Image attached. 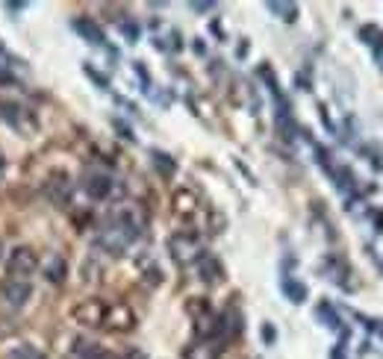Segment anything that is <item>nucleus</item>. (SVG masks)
<instances>
[{
  "mask_svg": "<svg viewBox=\"0 0 383 359\" xmlns=\"http://www.w3.org/2000/svg\"><path fill=\"white\" fill-rule=\"evenodd\" d=\"M74 30L83 35L89 45H104V30H100V27L92 21V18H77V21H74Z\"/></svg>",
  "mask_w": 383,
  "mask_h": 359,
  "instance_id": "nucleus-9",
  "label": "nucleus"
},
{
  "mask_svg": "<svg viewBox=\"0 0 383 359\" xmlns=\"http://www.w3.org/2000/svg\"><path fill=\"white\" fill-rule=\"evenodd\" d=\"M45 192L53 204H65L68 201V192H71V180L65 174H53L48 183H45Z\"/></svg>",
  "mask_w": 383,
  "mask_h": 359,
  "instance_id": "nucleus-8",
  "label": "nucleus"
},
{
  "mask_svg": "<svg viewBox=\"0 0 383 359\" xmlns=\"http://www.w3.org/2000/svg\"><path fill=\"white\" fill-rule=\"evenodd\" d=\"M133 324H136V315H133L130 306L118 304V306L107 309V327H112V330H133Z\"/></svg>",
  "mask_w": 383,
  "mask_h": 359,
  "instance_id": "nucleus-7",
  "label": "nucleus"
},
{
  "mask_svg": "<svg viewBox=\"0 0 383 359\" xmlns=\"http://www.w3.org/2000/svg\"><path fill=\"white\" fill-rule=\"evenodd\" d=\"M36 268H38L36 250H30V248H15L12 250V256H9V277L12 280H24L27 283V277L36 274Z\"/></svg>",
  "mask_w": 383,
  "mask_h": 359,
  "instance_id": "nucleus-2",
  "label": "nucleus"
},
{
  "mask_svg": "<svg viewBox=\"0 0 383 359\" xmlns=\"http://www.w3.org/2000/svg\"><path fill=\"white\" fill-rule=\"evenodd\" d=\"M112 177L109 174H92L86 180V194L92 197V201H107V197L112 194Z\"/></svg>",
  "mask_w": 383,
  "mask_h": 359,
  "instance_id": "nucleus-6",
  "label": "nucleus"
},
{
  "mask_svg": "<svg viewBox=\"0 0 383 359\" xmlns=\"http://www.w3.org/2000/svg\"><path fill=\"white\" fill-rule=\"evenodd\" d=\"M153 165H156L159 171H163L166 177H171V174L177 171V162H174V159H171L168 153H163V150H153Z\"/></svg>",
  "mask_w": 383,
  "mask_h": 359,
  "instance_id": "nucleus-14",
  "label": "nucleus"
},
{
  "mask_svg": "<svg viewBox=\"0 0 383 359\" xmlns=\"http://www.w3.org/2000/svg\"><path fill=\"white\" fill-rule=\"evenodd\" d=\"M74 318L80 324H89V327H100V324H107V304H100V301H86V304H80L74 309Z\"/></svg>",
  "mask_w": 383,
  "mask_h": 359,
  "instance_id": "nucleus-3",
  "label": "nucleus"
},
{
  "mask_svg": "<svg viewBox=\"0 0 383 359\" xmlns=\"http://www.w3.org/2000/svg\"><path fill=\"white\" fill-rule=\"evenodd\" d=\"M127 359H148V356H145L142 350H130V353H127Z\"/></svg>",
  "mask_w": 383,
  "mask_h": 359,
  "instance_id": "nucleus-23",
  "label": "nucleus"
},
{
  "mask_svg": "<svg viewBox=\"0 0 383 359\" xmlns=\"http://www.w3.org/2000/svg\"><path fill=\"white\" fill-rule=\"evenodd\" d=\"M269 9L277 12V18H284V21H295V18H298V6L295 4H277V0H271Z\"/></svg>",
  "mask_w": 383,
  "mask_h": 359,
  "instance_id": "nucleus-15",
  "label": "nucleus"
},
{
  "mask_svg": "<svg viewBox=\"0 0 383 359\" xmlns=\"http://www.w3.org/2000/svg\"><path fill=\"white\" fill-rule=\"evenodd\" d=\"M284 292H286L289 301H295V304H301V301L307 297V286H304V283L289 280V277H284Z\"/></svg>",
  "mask_w": 383,
  "mask_h": 359,
  "instance_id": "nucleus-13",
  "label": "nucleus"
},
{
  "mask_svg": "<svg viewBox=\"0 0 383 359\" xmlns=\"http://www.w3.org/2000/svg\"><path fill=\"white\" fill-rule=\"evenodd\" d=\"M315 315H318V318H325V324H328V327H339V318H336V312H333L330 304H318Z\"/></svg>",
  "mask_w": 383,
  "mask_h": 359,
  "instance_id": "nucleus-17",
  "label": "nucleus"
},
{
  "mask_svg": "<svg viewBox=\"0 0 383 359\" xmlns=\"http://www.w3.org/2000/svg\"><path fill=\"white\" fill-rule=\"evenodd\" d=\"M4 168H6V159H4V153H0V177H4Z\"/></svg>",
  "mask_w": 383,
  "mask_h": 359,
  "instance_id": "nucleus-24",
  "label": "nucleus"
},
{
  "mask_svg": "<svg viewBox=\"0 0 383 359\" xmlns=\"http://www.w3.org/2000/svg\"><path fill=\"white\" fill-rule=\"evenodd\" d=\"M121 33L127 35V42H136V38H139V27H136L133 21H124V24H121Z\"/></svg>",
  "mask_w": 383,
  "mask_h": 359,
  "instance_id": "nucleus-18",
  "label": "nucleus"
},
{
  "mask_svg": "<svg viewBox=\"0 0 383 359\" xmlns=\"http://www.w3.org/2000/svg\"><path fill=\"white\" fill-rule=\"evenodd\" d=\"M174 212L183 215V218L195 215V212H198V197H195L192 192H186V189H180V192L174 194Z\"/></svg>",
  "mask_w": 383,
  "mask_h": 359,
  "instance_id": "nucleus-10",
  "label": "nucleus"
},
{
  "mask_svg": "<svg viewBox=\"0 0 383 359\" xmlns=\"http://www.w3.org/2000/svg\"><path fill=\"white\" fill-rule=\"evenodd\" d=\"M198 277H200V280H204L207 286H215V283H221V280H225V268H221V263H218V259L215 256H200L198 259Z\"/></svg>",
  "mask_w": 383,
  "mask_h": 359,
  "instance_id": "nucleus-5",
  "label": "nucleus"
},
{
  "mask_svg": "<svg viewBox=\"0 0 383 359\" xmlns=\"http://www.w3.org/2000/svg\"><path fill=\"white\" fill-rule=\"evenodd\" d=\"M77 359H112L104 348H100V345H95V342H80L77 345Z\"/></svg>",
  "mask_w": 383,
  "mask_h": 359,
  "instance_id": "nucleus-12",
  "label": "nucleus"
},
{
  "mask_svg": "<svg viewBox=\"0 0 383 359\" xmlns=\"http://www.w3.org/2000/svg\"><path fill=\"white\" fill-rule=\"evenodd\" d=\"M168 250H171V259L177 265H192L204 256V248H200V238L195 233H174L168 238Z\"/></svg>",
  "mask_w": 383,
  "mask_h": 359,
  "instance_id": "nucleus-1",
  "label": "nucleus"
},
{
  "mask_svg": "<svg viewBox=\"0 0 383 359\" xmlns=\"http://www.w3.org/2000/svg\"><path fill=\"white\" fill-rule=\"evenodd\" d=\"M192 9L195 12H207V9H212V4H192Z\"/></svg>",
  "mask_w": 383,
  "mask_h": 359,
  "instance_id": "nucleus-22",
  "label": "nucleus"
},
{
  "mask_svg": "<svg viewBox=\"0 0 383 359\" xmlns=\"http://www.w3.org/2000/svg\"><path fill=\"white\" fill-rule=\"evenodd\" d=\"M374 56H377V62H380V68H383V35H380V42L374 45Z\"/></svg>",
  "mask_w": 383,
  "mask_h": 359,
  "instance_id": "nucleus-20",
  "label": "nucleus"
},
{
  "mask_svg": "<svg viewBox=\"0 0 383 359\" xmlns=\"http://www.w3.org/2000/svg\"><path fill=\"white\" fill-rule=\"evenodd\" d=\"M0 253H4V245H0Z\"/></svg>",
  "mask_w": 383,
  "mask_h": 359,
  "instance_id": "nucleus-25",
  "label": "nucleus"
},
{
  "mask_svg": "<svg viewBox=\"0 0 383 359\" xmlns=\"http://www.w3.org/2000/svg\"><path fill=\"white\" fill-rule=\"evenodd\" d=\"M12 359H42V356H38L33 348H27V345H24V348H18V350L12 353Z\"/></svg>",
  "mask_w": 383,
  "mask_h": 359,
  "instance_id": "nucleus-19",
  "label": "nucleus"
},
{
  "mask_svg": "<svg viewBox=\"0 0 383 359\" xmlns=\"http://www.w3.org/2000/svg\"><path fill=\"white\" fill-rule=\"evenodd\" d=\"M263 336H266V342H274V327L266 324V327H263Z\"/></svg>",
  "mask_w": 383,
  "mask_h": 359,
  "instance_id": "nucleus-21",
  "label": "nucleus"
},
{
  "mask_svg": "<svg viewBox=\"0 0 383 359\" xmlns=\"http://www.w3.org/2000/svg\"><path fill=\"white\" fill-rule=\"evenodd\" d=\"M215 348L212 345H192L189 350H186V359H215Z\"/></svg>",
  "mask_w": 383,
  "mask_h": 359,
  "instance_id": "nucleus-16",
  "label": "nucleus"
},
{
  "mask_svg": "<svg viewBox=\"0 0 383 359\" xmlns=\"http://www.w3.org/2000/svg\"><path fill=\"white\" fill-rule=\"evenodd\" d=\"M0 294H4V301L6 304H12V306H24L27 304V297L33 294V289H30V283H24V280H4L0 283Z\"/></svg>",
  "mask_w": 383,
  "mask_h": 359,
  "instance_id": "nucleus-4",
  "label": "nucleus"
},
{
  "mask_svg": "<svg viewBox=\"0 0 383 359\" xmlns=\"http://www.w3.org/2000/svg\"><path fill=\"white\" fill-rule=\"evenodd\" d=\"M65 274H68V263H65V259L63 256H50L48 259V265H45V277H48V280L50 283H63L65 280Z\"/></svg>",
  "mask_w": 383,
  "mask_h": 359,
  "instance_id": "nucleus-11",
  "label": "nucleus"
}]
</instances>
